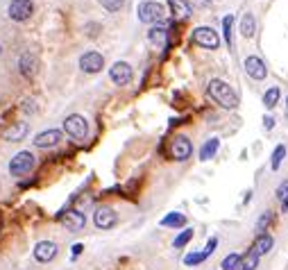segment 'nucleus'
<instances>
[{
  "label": "nucleus",
  "instance_id": "nucleus-1",
  "mask_svg": "<svg viewBox=\"0 0 288 270\" xmlns=\"http://www.w3.org/2000/svg\"><path fill=\"white\" fill-rule=\"evenodd\" d=\"M207 93L211 95V98L216 100L220 107H225V109H236V107H238L236 91L227 84V82H222V80H211V82H209Z\"/></svg>",
  "mask_w": 288,
  "mask_h": 270
},
{
  "label": "nucleus",
  "instance_id": "nucleus-2",
  "mask_svg": "<svg viewBox=\"0 0 288 270\" xmlns=\"http://www.w3.org/2000/svg\"><path fill=\"white\" fill-rule=\"evenodd\" d=\"M34 164H37V159H34V155L30 150L16 152V155L12 157V161H10V175H14V177L28 175V173L34 168Z\"/></svg>",
  "mask_w": 288,
  "mask_h": 270
},
{
  "label": "nucleus",
  "instance_id": "nucleus-3",
  "mask_svg": "<svg viewBox=\"0 0 288 270\" xmlns=\"http://www.w3.org/2000/svg\"><path fill=\"white\" fill-rule=\"evenodd\" d=\"M191 41H193L195 46H200V48H207V50H216V48L220 46V37H218V32L213 28H207V25L195 28L193 34H191Z\"/></svg>",
  "mask_w": 288,
  "mask_h": 270
},
{
  "label": "nucleus",
  "instance_id": "nucleus-4",
  "mask_svg": "<svg viewBox=\"0 0 288 270\" xmlns=\"http://www.w3.org/2000/svg\"><path fill=\"white\" fill-rule=\"evenodd\" d=\"M64 132H66L73 141H84L86 134H89V123H86L84 116L71 114V116H66V120H64Z\"/></svg>",
  "mask_w": 288,
  "mask_h": 270
},
{
  "label": "nucleus",
  "instance_id": "nucleus-5",
  "mask_svg": "<svg viewBox=\"0 0 288 270\" xmlns=\"http://www.w3.org/2000/svg\"><path fill=\"white\" fill-rule=\"evenodd\" d=\"M164 5H159V3H152V0H146V3H141L138 5V21L141 23H148V25H155L159 23L161 19H164Z\"/></svg>",
  "mask_w": 288,
  "mask_h": 270
},
{
  "label": "nucleus",
  "instance_id": "nucleus-6",
  "mask_svg": "<svg viewBox=\"0 0 288 270\" xmlns=\"http://www.w3.org/2000/svg\"><path fill=\"white\" fill-rule=\"evenodd\" d=\"M191 155H193V143H191L189 137L180 134V137L173 139V143H170V157H173V159L175 161H186Z\"/></svg>",
  "mask_w": 288,
  "mask_h": 270
},
{
  "label": "nucleus",
  "instance_id": "nucleus-7",
  "mask_svg": "<svg viewBox=\"0 0 288 270\" xmlns=\"http://www.w3.org/2000/svg\"><path fill=\"white\" fill-rule=\"evenodd\" d=\"M32 12H34L32 0H12L10 7H7V14H10V19L16 21V23H23V21H28L30 16H32Z\"/></svg>",
  "mask_w": 288,
  "mask_h": 270
},
{
  "label": "nucleus",
  "instance_id": "nucleus-8",
  "mask_svg": "<svg viewBox=\"0 0 288 270\" xmlns=\"http://www.w3.org/2000/svg\"><path fill=\"white\" fill-rule=\"evenodd\" d=\"M57 220H59V223H62L68 232H80V229H84V225H86L84 213L77 211V209H68V211L59 213V216H57Z\"/></svg>",
  "mask_w": 288,
  "mask_h": 270
},
{
  "label": "nucleus",
  "instance_id": "nucleus-9",
  "mask_svg": "<svg viewBox=\"0 0 288 270\" xmlns=\"http://www.w3.org/2000/svg\"><path fill=\"white\" fill-rule=\"evenodd\" d=\"M132 66H129L127 62H116L111 68H109V77H111L113 84H118V86H125L132 82Z\"/></svg>",
  "mask_w": 288,
  "mask_h": 270
},
{
  "label": "nucleus",
  "instance_id": "nucleus-10",
  "mask_svg": "<svg viewBox=\"0 0 288 270\" xmlns=\"http://www.w3.org/2000/svg\"><path fill=\"white\" fill-rule=\"evenodd\" d=\"M116 220H118V216H116V211L111 207H98L93 213V223L98 229H111L116 225Z\"/></svg>",
  "mask_w": 288,
  "mask_h": 270
},
{
  "label": "nucleus",
  "instance_id": "nucleus-11",
  "mask_svg": "<svg viewBox=\"0 0 288 270\" xmlns=\"http://www.w3.org/2000/svg\"><path fill=\"white\" fill-rule=\"evenodd\" d=\"M102 66H104V59H102V55L95 52V50L84 52V55L80 57V68L84 73H100L102 71Z\"/></svg>",
  "mask_w": 288,
  "mask_h": 270
},
{
  "label": "nucleus",
  "instance_id": "nucleus-12",
  "mask_svg": "<svg viewBox=\"0 0 288 270\" xmlns=\"http://www.w3.org/2000/svg\"><path fill=\"white\" fill-rule=\"evenodd\" d=\"M57 243L52 241H39L37 245H34V259L39 261V263H50L52 259L57 256Z\"/></svg>",
  "mask_w": 288,
  "mask_h": 270
},
{
  "label": "nucleus",
  "instance_id": "nucleus-13",
  "mask_svg": "<svg viewBox=\"0 0 288 270\" xmlns=\"http://www.w3.org/2000/svg\"><path fill=\"white\" fill-rule=\"evenodd\" d=\"M243 66H245V73L252 77V80H265V75H268L263 59L256 57V55H250V57H245Z\"/></svg>",
  "mask_w": 288,
  "mask_h": 270
},
{
  "label": "nucleus",
  "instance_id": "nucleus-14",
  "mask_svg": "<svg viewBox=\"0 0 288 270\" xmlns=\"http://www.w3.org/2000/svg\"><path fill=\"white\" fill-rule=\"evenodd\" d=\"M19 71H21V75L23 77L32 80V77L37 75V71H39V59L34 57L32 52H23L21 59H19Z\"/></svg>",
  "mask_w": 288,
  "mask_h": 270
},
{
  "label": "nucleus",
  "instance_id": "nucleus-15",
  "mask_svg": "<svg viewBox=\"0 0 288 270\" xmlns=\"http://www.w3.org/2000/svg\"><path fill=\"white\" fill-rule=\"evenodd\" d=\"M62 141V129H43L34 137V146L37 148H52Z\"/></svg>",
  "mask_w": 288,
  "mask_h": 270
},
{
  "label": "nucleus",
  "instance_id": "nucleus-16",
  "mask_svg": "<svg viewBox=\"0 0 288 270\" xmlns=\"http://www.w3.org/2000/svg\"><path fill=\"white\" fill-rule=\"evenodd\" d=\"M28 132H30V125L25 123V120H19V123L10 125L3 137H5V141H10V143H19V141H23V139L28 137Z\"/></svg>",
  "mask_w": 288,
  "mask_h": 270
},
{
  "label": "nucleus",
  "instance_id": "nucleus-17",
  "mask_svg": "<svg viewBox=\"0 0 288 270\" xmlns=\"http://www.w3.org/2000/svg\"><path fill=\"white\" fill-rule=\"evenodd\" d=\"M272 236L270 234H259V236L254 238V243H252V254H256V256H263V254H268L270 250H272Z\"/></svg>",
  "mask_w": 288,
  "mask_h": 270
},
{
  "label": "nucleus",
  "instance_id": "nucleus-18",
  "mask_svg": "<svg viewBox=\"0 0 288 270\" xmlns=\"http://www.w3.org/2000/svg\"><path fill=\"white\" fill-rule=\"evenodd\" d=\"M168 10L173 12L175 19H186L191 14V5L186 0H168Z\"/></svg>",
  "mask_w": 288,
  "mask_h": 270
},
{
  "label": "nucleus",
  "instance_id": "nucleus-19",
  "mask_svg": "<svg viewBox=\"0 0 288 270\" xmlns=\"http://www.w3.org/2000/svg\"><path fill=\"white\" fill-rule=\"evenodd\" d=\"M218 148H220V139L211 137L207 143H204L202 148H200V159H202V161H209V159H211V157H216Z\"/></svg>",
  "mask_w": 288,
  "mask_h": 270
},
{
  "label": "nucleus",
  "instance_id": "nucleus-20",
  "mask_svg": "<svg viewBox=\"0 0 288 270\" xmlns=\"http://www.w3.org/2000/svg\"><path fill=\"white\" fill-rule=\"evenodd\" d=\"M254 32H256V21H254V16L247 12V14L241 16V34L245 39H252L254 37Z\"/></svg>",
  "mask_w": 288,
  "mask_h": 270
},
{
  "label": "nucleus",
  "instance_id": "nucleus-21",
  "mask_svg": "<svg viewBox=\"0 0 288 270\" xmlns=\"http://www.w3.org/2000/svg\"><path fill=\"white\" fill-rule=\"evenodd\" d=\"M189 223V220H186V216L184 213H168V216H164V218H161V225H164V227H184V225Z\"/></svg>",
  "mask_w": 288,
  "mask_h": 270
},
{
  "label": "nucleus",
  "instance_id": "nucleus-22",
  "mask_svg": "<svg viewBox=\"0 0 288 270\" xmlns=\"http://www.w3.org/2000/svg\"><path fill=\"white\" fill-rule=\"evenodd\" d=\"M148 39H150L152 46H164L166 43V28L164 25H155V28L148 32Z\"/></svg>",
  "mask_w": 288,
  "mask_h": 270
},
{
  "label": "nucleus",
  "instance_id": "nucleus-23",
  "mask_svg": "<svg viewBox=\"0 0 288 270\" xmlns=\"http://www.w3.org/2000/svg\"><path fill=\"white\" fill-rule=\"evenodd\" d=\"M279 95H281V91H279L277 86H272V89L265 91V95H263V104H265V109H274V107H277Z\"/></svg>",
  "mask_w": 288,
  "mask_h": 270
},
{
  "label": "nucleus",
  "instance_id": "nucleus-24",
  "mask_svg": "<svg viewBox=\"0 0 288 270\" xmlns=\"http://www.w3.org/2000/svg\"><path fill=\"white\" fill-rule=\"evenodd\" d=\"M283 157H286V146H283V143H279V146L272 150V159H270V166H272V171H279Z\"/></svg>",
  "mask_w": 288,
  "mask_h": 270
},
{
  "label": "nucleus",
  "instance_id": "nucleus-25",
  "mask_svg": "<svg viewBox=\"0 0 288 270\" xmlns=\"http://www.w3.org/2000/svg\"><path fill=\"white\" fill-rule=\"evenodd\" d=\"M259 268V256L252 254V252H247L245 256H241V265H238V270H256Z\"/></svg>",
  "mask_w": 288,
  "mask_h": 270
},
{
  "label": "nucleus",
  "instance_id": "nucleus-26",
  "mask_svg": "<svg viewBox=\"0 0 288 270\" xmlns=\"http://www.w3.org/2000/svg\"><path fill=\"white\" fill-rule=\"evenodd\" d=\"M220 265H222V270H238V265H241V254H236V252L227 254Z\"/></svg>",
  "mask_w": 288,
  "mask_h": 270
},
{
  "label": "nucleus",
  "instance_id": "nucleus-27",
  "mask_svg": "<svg viewBox=\"0 0 288 270\" xmlns=\"http://www.w3.org/2000/svg\"><path fill=\"white\" fill-rule=\"evenodd\" d=\"M270 223H272V211H265L259 216V220H256V234H265V229L270 227Z\"/></svg>",
  "mask_w": 288,
  "mask_h": 270
},
{
  "label": "nucleus",
  "instance_id": "nucleus-28",
  "mask_svg": "<svg viewBox=\"0 0 288 270\" xmlns=\"http://www.w3.org/2000/svg\"><path fill=\"white\" fill-rule=\"evenodd\" d=\"M222 30H225V41H227V46L232 48V43H234V39H232V30H234V16H232V14L222 19Z\"/></svg>",
  "mask_w": 288,
  "mask_h": 270
},
{
  "label": "nucleus",
  "instance_id": "nucleus-29",
  "mask_svg": "<svg viewBox=\"0 0 288 270\" xmlns=\"http://www.w3.org/2000/svg\"><path fill=\"white\" fill-rule=\"evenodd\" d=\"M207 252H191V254L184 256V265H198L202 261H207Z\"/></svg>",
  "mask_w": 288,
  "mask_h": 270
},
{
  "label": "nucleus",
  "instance_id": "nucleus-30",
  "mask_svg": "<svg viewBox=\"0 0 288 270\" xmlns=\"http://www.w3.org/2000/svg\"><path fill=\"white\" fill-rule=\"evenodd\" d=\"M277 198L281 200V207H283V211L288 209V180H283L281 184L277 186Z\"/></svg>",
  "mask_w": 288,
  "mask_h": 270
},
{
  "label": "nucleus",
  "instance_id": "nucleus-31",
  "mask_svg": "<svg viewBox=\"0 0 288 270\" xmlns=\"http://www.w3.org/2000/svg\"><path fill=\"white\" fill-rule=\"evenodd\" d=\"M191 238H193V229H184V232H182L180 236L175 238V243H173V247H184L186 243L191 241Z\"/></svg>",
  "mask_w": 288,
  "mask_h": 270
},
{
  "label": "nucleus",
  "instance_id": "nucleus-32",
  "mask_svg": "<svg viewBox=\"0 0 288 270\" xmlns=\"http://www.w3.org/2000/svg\"><path fill=\"white\" fill-rule=\"evenodd\" d=\"M100 3L107 12H120V7L125 5V0H100Z\"/></svg>",
  "mask_w": 288,
  "mask_h": 270
},
{
  "label": "nucleus",
  "instance_id": "nucleus-33",
  "mask_svg": "<svg viewBox=\"0 0 288 270\" xmlns=\"http://www.w3.org/2000/svg\"><path fill=\"white\" fill-rule=\"evenodd\" d=\"M23 111H25V114H34V111H37L34 100H25V102H23Z\"/></svg>",
  "mask_w": 288,
  "mask_h": 270
},
{
  "label": "nucleus",
  "instance_id": "nucleus-34",
  "mask_svg": "<svg viewBox=\"0 0 288 270\" xmlns=\"http://www.w3.org/2000/svg\"><path fill=\"white\" fill-rule=\"evenodd\" d=\"M216 245H218V238L216 236L209 238V241H207V250H204V252H207V254H213V252H216Z\"/></svg>",
  "mask_w": 288,
  "mask_h": 270
},
{
  "label": "nucleus",
  "instance_id": "nucleus-35",
  "mask_svg": "<svg viewBox=\"0 0 288 270\" xmlns=\"http://www.w3.org/2000/svg\"><path fill=\"white\" fill-rule=\"evenodd\" d=\"M263 127L268 129V132L274 127V118H272V116H265V118H263Z\"/></svg>",
  "mask_w": 288,
  "mask_h": 270
},
{
  "label": "nucleus",
  "instance_id": "nucleus-36",
  "mask_svg": "<svg viewBox=\"0 0 288 270\" xmlns=\"http://www.w3.org/2000/svg\"><path fill=\"white\" fill-rule=\"evenodd\" d=\"M86 28H89V37H98V25L95 23H89Z\"/></svg>",
  "mask_w": 288,
  "mask_h": 270
},
{
  "label": "nucleus",
  "instance_id": "nucleus-37",
  "mask_svg": "<svg viewBox=\"0 0 288 270\" xmlns=\"http://www.w3.org/2000/svg\"><path fill=\"white\" fill-rule=\"evenodd\" d=\"M82 250H84V245H82V243H75V245H73V259H75Z\"/></svg>",
  "mask_w": 288,
  "mask_h": 270
},
{
  "label": "nucleus",
  "instance_id": "nucleus-38",
  "mask_svg": "<svg viewBox=\"0 0 288 270\" xmlns=\"http://www.w3.org/2000/svg\"><path fill=\"white\" fill-rule=\"evenodd\" d=\"M286 104H288V98H286Z\"/></svg>",
  "mask_w": 288,
  "mask_h": 270
},
{
  "label": "nucleus",
  "instance_id": "nucleus-39",
  "mask_svg": "<svg viewBox=\"0 0 288 270\" xmlns=\"http://www.w3.org/2000/svg\"><path fill=\"white\" fill-rule=\"evenodd\" d=\"M0 52H3V48H0Z\"/></svg>",
  "mask_w": 288,
  "mask_h": 270
}]
</instances>
